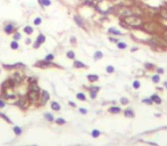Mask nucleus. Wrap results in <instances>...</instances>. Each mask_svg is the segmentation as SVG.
<instances>
[{
  "instance_id": "obj_25",
  "label": "nucleus",
  "mask_w": 167,
  "mask_h": 146,
  "mask_svg": "<svg viewBox=\"0 0 167 146\" xmlns=\"http://www.w3.org/2000/svg\"><path fill=\"white\" fill-rule=\"evenodd\" d=\"M51 109H52L53 111H59L60 110V105L57 102H52V103H51Z\"/></svg>"
},
{
  "instance_id": "obj_46",
  "label": "nucleus",
  "mask_w": 167,
  "mask_h": 146,
  "mask_svg": "<svg viewBox=\"0 0 167 146\" xmlns=\"http://www.w3.org/2000/svg\"><path fill=\"white\" fill-rule=\"evenodd\" d=\"M31 42H32V40H31L30 38H26V39H25V43H26V45H30Z\"/></svg>"
},
{
  "instance_id": "obj_7",
  "label": "nucleus",
  "mask_w": 167,
  "mask_h": 146,
  "mask_svg": "<svg viewBox=\"0 0 167 146\" xmlns=\"http://www.w3.org/2000/svg\"><path fill=\"white\" fill-rule=\"evenodd\" d=\"M73 20H74L75 24H76L78 27H81V29H85V27H87V23H85L84 18L81 15H74Z\"/></svg>"
},
{
  "instance_id": "obj_4",
  "label": "nucleus",
  "mask_w": 167,
  "mask_h": 146,
  "mask_svg": "<svg viewBox=\"0 0 167 146\" xmlns=\"http://www.w3.org/2000/svg\"><path fill=\"white\" fill-rule=\"evenodd\" d=\"M132 8L131 6H127V5H121L119 3V7L117 9V13H116V15H117L119 18H125V17H127L130 15H132Z\"/></svg>"
},
{
  "instance_id": "obj_29",
  "label": "nucleus",
  "mask_w": 167,
  "mask_h": 146,
  "mask_svg": "<svg viewBox=\"0 0 167 146\" xmlns=\"http://www.w3.org/2000/svg\"><path fill=\"white\" fill-rule=\"evenodd\" d=\"M151 80H152V82H155V83H158V82L160 81V75H159V74H155V75H152Z\"/></svg>"
},
{
  "instance_id": "obj_12",
  "label": "nucleus",
  "mask_w": 167,
  "mask_h": 146,
  "mask_svg": "<svg viewBox=\"0 0 167 146\" xmlns=\"http://www.w3.org/2000/svg\"><path fill=\"white\" fill-rule=\"evenodd\" d=\"M29 103H30V99L29 98H20L19 102H17V105H18L20 109H26L27 106H29Z\"/></svg>"
},
{
  "instance_id": "obj_44",
  "label": "nucleus",
  "mask_w": 167,
  "mask_h": 146,
  "mask_svg": "<svg viewBox=\"0 0 167 146\" xmlns=\"http://www.w3.org/2000/svg\"><path fill=\"white\" fill-rule=\"evenodd\" d=\"M121 103H122V104H127V103H128V100H127V98L123 97V98L121 99Z\"/></svg>"
},
{
  "instance_id": "obj_1",
  "label": "nucleus",
  "mask_w": 167,
  "mask_h": 146,
  "mask_svg": "<svg viewBox=\"0 0 167 146\" xmlns=\"http://www.w3.org/2000/svg\"><path fill=\"white\" fill-rule=\"evenodd\" d=\"M164 29V25L159 21H155V20H149V21H144L143 25L141 27V30L143 32L151 34V36H156V34H160L161 30Z\"/></svg>"
},
{
  "instance_id": "obj_27",
  "label": "nucleus",
  "mask_w": 167,
  "mask_h": 146,
  "mask_svg": "<svg viewBox=\"0 0 167 146\" xmlns=\"http://www.w3.org/2000/svg\"><path fill=\"white\" fill-rule=\"evenodd\" d=\"M41 23H42V17H41V16L35 17V18H34V21H33V24H34V25H40Z\"/></svg>"
},
{
  "instance_id": "obj_22",
  "label": "nucleus",
  "mask_w": 167,
  "mask_h": 146,
  "mask_svg": "<svg viewBox=\"0 0 167 146\" xmlns=\"http://www.w3.org/2000/svg\"><path fill=\"white\" fill-rule=\"evenodd\" d=\"M10 48H12L13 50H17L19 48V45H18V42H17L16 40H13L12 42H10Z\"/></svg>"
},
{
  "instance_id": "obj_10",
  "label": "nucleus",
  "mask_w": 167,
  "mask_h": 146,
  "mask_svg": "<svg viewBox=\"0 0 167 146\" xmlns=\"http://www.w3.org/2000/svg\"><path fill=\"white\" fill-rule=\"evenodd\" d=\"M44 42H46V36H44V34H42V33H40L39 36H37V38H36L35 42L33 43V48L37 49V48H39L41 45L44 43Z\"/></svg>"
},
{
  "instance_id": "obj_21",
  "label": "nucleus",
  "mask_w": 167,
  "mask_h": 146,
  "mask_svg": "<svg viewBox=\"0 0 167 146\" xmlns=\"http://www.w3.org/2000/svg\"><path fill=\"white\" fill-rule=\"evenodd\" d=\"M159 36L161 37L163 39H164V40H165L166 42H167V27H165V26H164V29L161 30V32H160V34H159Z\"/></svg>"
},
{
  "instance_id": "obj_6",
  "label": "nucleus",
  "mask_w": 167,
  "mask_h": 146,
  "mask_svg": "<svg viewBox=\"0 0 167 146\" xmlns=\"http://www.w3.org/2000/svg\"><path fill=\"white\" fill-rule=\"evenodd\" d=\"M16 31V25L14 22H7L3 26V32L6 34H13Z\"/></svg>"
},
{
  "instance_id": "obj_35",
  "label": "nucleus",
  "mask_w": 167,
  "mask_h": 146,
  "mask_svg": "<svg viewBox=\"0 0 167 146\" xmlns=\"http://www.w3.org/2000/svg\"><path fill=\"white\" fill-rule=\"evenodd\" d=\"M140 86H141V83H140V81H138V80H135V81L133 82V88L134 89H139Z\"/></svg>"
},
{
  "instance_id": "obj_8",
  "label": "nucleus",
  "mask_w": 167,
  "mask_h": 146,
  "mask_svg": "<svg viewBox=\"0 0 167 146\" xmlns=\"http://www.w3.org/2000/svg\"><path fill=\"white\" fill-rule=\"evenodd\" d=\"M10 79L13 80L15 85H19V83H22L23 79H24V76H23L22 73H19V72H15V73H13V74H12V76H10Z\"/></svg>"
},
{
  "instance_id": "obj_40",
  "label": "nucleus",
  "mask_w": 167,
  "mask_h": 146,
  "mask_svg": "<svg viewBox=\"0 0 167 146\" xmlns=\"http://www.w3.org/2000/svg\"><path fill=\"white\" fill-rule=\"evenodd\" d=\"M142 102L144 103V104H152V100H151V98H144V99H142Z\"/></svg>"
},
{
  "instance_id": "obj_53",
  "label": "nucleus",
  "mask_w": 167,
  "mask_h": 146,
  "mask_svg": "<svg viewBox=\"0 0 167 146\" xmlns=\"http://www.w3.org/2000/svg\"><path fill=\"white\" fill-rule=\"evenodd\" d=\"M165 5H166V6H167V2H165Z\"/></svg>"
},
{
  "instance_id": "obj_14",
  "label": "nucleus",
  "mask_w": 167,
  "mask_h": 146,
  "mask_svg": "<svg viewBox=\"0 0 167 146\" xmlns=\"http://www.w3.org/2000/svg\"><path fill=\"white\" fill-rule=\"evenodd\" d=\"M108 33L111 34V36H123L122 31L117 30L116 27H109V29H108Z\"/></svg>"
},
{
  "instance_id": "obj_5",
  "label": "nucleus",
  "mask_w": 167,
  "mask_h": 146,
  "mask_svg": "<svg viewBox=\"0 0 167 146\" xmlns=\"http://www.w3.org/2000/svg\"><path fill=\"white\" fill-rule=\"evenodd\" d=\"M157 17L163 21H167V6L163 5L158 8V13H157Z\"/></svg>"
},
{
  "instance_id": "obj_45",
  "label": "nucleus",
  "mask_w": 167,
  "mask_h": 146,
  "mask_svg": "<svg viewBox=\"0 0 167 146\" xmlns=\"http://www.w3.org/2000/svg\"><path fill=\"white\" fill-rule=\"evenodd\" d=\"M157 73H158V74H163V73H164V70H163L161 67H158V69H157Z\"/></svg>"
},
{
  "instance_id": "obj_24",
  "label": "nucleus",
  "mask_w": 167,
  "mask_h": 146,
  "mask_svg": "<svg viewBox=\"0 0 167 146\" xmlns=\"http://www.w3.org/2000/svg\"><path fill=\"white\" fill-rule=\"evenodd\" d=\"M109 112L117 114V113H121V109H119V107H117V106H111L110 109H109Z\"/></svg>"
},
{
  "instance_id": "obj_18",
  "label": "nucleus",
  "mask_w": 167,
  "mask_h": 146,
  "mask_svg": "<svg viewBox=\"0 0 167 146\" xmlns=\"http://www.w3.org/2000/svg\"><path fill=\"white\" fill-rule=\"evenodd\" d=\"M102 57H104V54H102V51H100V50H97V51H95V53L93 54V60H94V61L101 60Z\"/></svg>"
},
{
  "instance_id": "obj_43",
  "label": "nucleus",
  "mask_w": 167,
  "mask_h": 146,
  "mask_svg": "<svg viewBox=\"0 0 167 146\" xmlns=\"http://www.w3.org/2000/svg\"><path fill=\"white\" fill-rule=\"evenodd\" d=\"M90 95H91L92 98H95V97H97V91H93V90H91Z\"/></svg>"
},
{
  "instance_id": "obj_17",
  "label": "nucleus",
  "mask_w": 167,
  "mask_h": 146,
  "mask_svg": "<svg viewBox=\"0 0 167 146\" xmlns=\"http://www.w3.org/2000/svg\"><path fill=\"white\" fill-rule=\"evenodd\" d=\"M23 31H24V33H26V34H29V36H31V34L33 33L34 29H33V27L31 26V25H26V26H24Z\"/></svg>"
},
{
  "instance_id": "obj_50",
  "label": "nucleus",
  "mask_w": 167,
  "mask_h": 146,
  "mask_svg": "<svg viewBox=\"0 0 167 146\" xmlns=\"http://www.w3.org/2000/svg\"><path fill=\"white\" fill-rule=\"evenodd\" d=\"M164 87H165V88L167 89V81H166V82H164Z\"/></svg>"
},
{
  "instance_id": "obj_33",
  "label": "nucleus",
  "mask_w": 167,
  "mask_h": 146,
  "mask_svg": "<svg viewBox=\"0 0 167 146\" xmlns=\"http://www.w3.org/2000/svg\"><path fill=\"white\" fill-rule=\"evenodd\" d=\"M13 130H14V133H15V134L17 135V136L22 134V129H20L19 127H14V128H13Z\"/></svg>"
},
{
  "instance_id": "obj_30",
  "label": "nucleus",
  "mask_w": 167,
  "mask_h": 146,
  "mask_svg": "<svg viewBox=\"0 0 167 146\" xmlns=\"http://www.w3.org/2000/svg\"><path fill=\"white\" fill-rule=\"evenodd\" d=\"M114 71H115V69H114V66H111V65H108V66L106 67V72L109 73V74L114 73Z\"/></svg>"
},
{
  "instance_id": "obj_26",
  "label": "nucleus",
  "mask_w": 167,
  "mask_h": 146,
  "mask_svg": "<svg viewBox=\"0 0 167 146\" xmlns=\"http://www.w3.org/2000/svg\"><path fill=\"white\" fill-rule=\"evenodd\" d=\"M117 47L119 48V49H125V48L127 47V43L124 42V41H118V42H117Z\"/></svg>"
},
{
  "instance_id": "obj_52",
  "label": "nucleus",
  "mask_w": 167,
  "mask_h": 146,
  "mask_svg": "<svg viewBox=\"0 0 167 146\" xmlns=\"http://www.w3.org/2000/svg\"><path fill=\"white\" fill-rule=\"evenodd\" d=\"M140 1H148V0H140Z\"/></svg>"
},
{
  "instance_id": "obj_36",
  "label": "nucleus",
  "mask_w": 167,
  "mask_h": 146,
  "mask_svg": "<svg viewBox=\"0 0 167 146\" xmlns=\"http://www.w3.org/2000/svg\"><path fill=\"white\" fill-rule=\"evenodd\" d=\"M92 136H93L94 138L99 137V136H100V131H99V130H97V129H94L93 131H92Z\"/></svg>"
},
{
  "instance_id": "obj_28",
  "label": "nucleus",
  "mask_w": 167,
  "mask_h": 146,
  "mask_svg": "<svg viewBox=\"0 0 167 146\" xmlns=\"http://www.w3.org/2000/svg\"><path fill=\"white\" fill-rule=\"evenodd\" d=\"M66 56L69 58V60H74V58H75V53L73 50H68L66 53Z\"/></svg>"
},
{
  "instance_id": "obj_49",
  "label": "nucleus",
  "mask_w": 167,
  "mask_h": 146,
  "mask_svg": "<svg viewBox=\"0 0 167 146\" xmlns=\"http://www.w3.org/2000/svg\"><path fill=\"white\" fill-rule=\"evenodd\" d=\"M138 49H139V48H138V47H133V48H132V49H131V50H132V51H136V50H138Z\"/></svg>"
},
{
  "instance_id": "obj_11",
  "label": "nucleus",
  "mask_w": 167,
  "mask_h": 146,
  "mask_svg": "<svg viewBox=\"0 0 167 146\" xmlns=\"http://www.w3.org/2000/svg\"><path fill=\"white\" fill-rule=\"evenodd\" d=\"M35 66L37 67H42V69H46V67H50V66H55V64L52 63V62H49V61H39L35 63Z\"/></svg>"
},
{
  "instance_id": "obj_2",
  "label": "nucleus",
  "mask_w": 167,
  "mask_h": 146,
  "mask_svg": "<svg viewBox=\"0 0 167 146\" xmlns=\"http://www.w3.org/2000/svg\"><path fill=\"white\" fill-rule=\"evenodd\" d=\"M144 18H146V17H143V16H139V15H134V14H132V15L125 17V18H121V20L126 24L127 29L141 30L143 23H144Z\"/></svg>"
},
{
  "instance_id": "obj_31",
  "label": "nucleus",
  "mask_w": 167,
  "mask_h": 146,
  "mask_svg": "<svg viewBox=\"0 0 167 146\" xmlns=\"http://www.w3.org/2000/svg\"><path fill=\"white\" fill-rule=\"evenodd\" d=\"M144 67L147 69V70H153V69H155V65H153L152 63H146Z\"/></svg>"
},
{
  "instance_id": "obj_48",
  "label": "nucleus",
  "mask_w": 167,
  "mask_h": 146,
  "mask_svg": "<svg viewBox=\"0 0 167 146\" xmlns=\"http://www.w3.org/2000/svg\"><path fill=\"white\" fill-rule=\"evenodd\" d=\"M3 106H5V102L0 99V107H3Z\"/></svg>"
},
{
  "instance_id": "obj_39",
  "label": "nucleus",
  "mask_w": 167,
  "mask_h": 146,
  "mask_svg": "<svg viewBox=\"0 0 167 146\" xmlns=\"http://www.w3.org/2000/svg\"><path fill=\"white\" fill-rule=\"evenodd\" d=\"M108 39H109V41H111V42H115V43H117L118 41H119L117 38H115V37H109Z\"/></svg>"
},
{
  "instance_id": "obj_9",
  "label": "nucleus",
  "mask_w": 167,
  "mask_h": 146,
  "mask_svg": "<svg viewBox=\"0 0 167 146\" xmlns=\"http://www.w3.org/2000/svg\"><path fill=\"white\" fill-rule=\"evenodd\" d=\"M40 93H41V91H36V90H29V94H27V98H29L31 102H36V100H39Z\"/></svg>"
},
{
  "instance_id": "obj_38",
  "label": "nucleus",
  "mask_w": 167,
  "mask_h": 146,
  "mask_svg": "<svg viewBox=\"0 0 167 146\" xmlns=\"http://www.w3.org/2000/svg\"><path fill=\"white\" fill-rule=\"evenodd\" d=\"M44 118H46L47 120H49V121H52L53 120V116L51 115L50 113H46V114H44Z\"/></svg>"
},
{
  "instance_id": "obj_47",
  "label": "nucleus",
  "mask_w": 167,
  "mask_h": 146,
  "mask_svg": "<svg viewBox=\"0 0 167 146\" xmlns=\"http://www.w3.org/2000/svg\"><path fill=\"white\" fill-rule=\"evenodd\" d=\"M80 112H81L82 114H87V112H88V111L85 110V109H80Z\"/></svg>"
},
{
  "instance_id": "obj_13",
  "label": "nucleus",
  "mask_w": 167,
  "mask_h": 146,
  "mask_svg": "<svg viewBox=\"0 0 167 146\" xmlns=\"http://www.w3.org/2000/svg\"><path fill=\"white\" fill-rule=\"evenodd\" d=\"M49 98H50L49 93H48L47 90H42V91H41V102H42V103H46V102H48V100H49Z\"/></svg>"
},
{
  "instance_id": "obj_16",
  "label": "nucleus",
  "mask_w": 167,
  "mask_h": 146,
  "mask_svg": "<svg viewBox=\"0 0 167 146\" xmlns=\"http://www.w3.org/2000/svg\"><path fill=\"white\" fill-rule=\"evenodd\" d=\"M73 66L76 67V69H85V67H87V65H85L84 63H82L81 61H74Z\"/></svg>"
},
{
  "instance_id": "obj_34",
  "label": "nucleus",
  "mask_w": 167,
  "mask_h": 146,
  "mask_svg": "<svg viewBox=\"0 0 167 146\" xmlns=\"http://www.w3.org/2000/svg\"><path fill=\"white\" fill-rule=\"evenodd\" d=\"M76 97H77V99H80V100H85V98H87L83 93H78L76 95Z\"/></svg>"
},
{
  "instance_id": "obj_3",
  "label": "nucleus",
  "mask_w": 167,
  "mask_h": 146,
  "mask_svg": "<svg viewBox=\"0 0 167 146\" xmlns=\"http://www.w3.org/2000/svg\"><path fill=\"white\" fill-rule=\"evenodd\" d=\"M146 42L148 43L150 47H152L153 49H159V48H161L163 50L167 49V42L159 36V34H156V36L148 38Z\"/></svg>"
},
{
  "instance_id": "obj_32",
  "label": "nucleus",
  "mask_w": 167,
  "mask_h": 146,
  "mask_svg": "<svg viewBox=\"0 0 167 146\" xmlns=\"http://www.w3.org/2000/svg\"><path fill=\"white\" fill-rule=\"evenodd\" d=\"M53 58H55V55H53V54H48L44 60H46V61H49V62H52Z\"/></svg>"
},
{
  "instance_id": "obj_41",
  "label": "nucleus",
  "mask_w": 167,
  "mask_h": 146,
  "mask_svg": "<svg viewBox=\"0 0 167 146\" xmlns=\"http://www.w3.org/2000/svg\"><path fill=\"white\" fill-rule=\"evenodd\" d=\"M69 41H71V43L73 45V46H74V45H76V38H75L74 36H72V37H71Z\"/></svg>"
},
{
  "instance_id": "obj_37",
  "label": "nucleus",
  "mask_w": 167,
  "mask_h": 146,
  "mask_svg": "<svg viewBox=\"0 0 167 146\" xmlns=\"http://www.w3.org/2000/svg\"><path fill=\"white\" fill-rule=\"evenodd\" d=\"M125 115H126V116H131V118H133V116H134V113H133L131 110H126V111H125Z\"/></svg>"
},
{
  "instance_id": "obj_15",
  "label": "nucleus",
  "mask_w": 167,
  "mask_h": 146,
  "mask_svg": "<svg viewBox=\"0 0 167 146\" xmlns=\"http://www.w3.org/2000/svg\"><path fill=\"white\" fill-rule=\"evenodd\" d=\"M37 2H39V5L42 7V8L51 6V0H37Z\"/></svg>"
},
{
  "instance_id": "obj_20",
  "label": "nucleus",
  "mask_w": 167,
  "mask_h": 146,
  "mask_svg": "<svg viewBox=\"0 0 167 146\" xmlns=\"http://www.w3.org/2000/svg\"><path fill=\"white\" fill-rule=\"evenodd\" d=\"M88 80L90 82H94V81H98V80H99V76L97 74H89L88 75Z\"/></svg>"
},
{
  "instance_id": "obj_51",
  "label": "nucleus",
  "mask_w": 167,
  "mask_h": 146,
  "mask_svg": "<svg viewBox=\"0 0 167 146\" xmlns=\"http://www.w3.org/2000/svg\"><path fill=\"white\" fill-rule=\"evenodd\" d=\"M110 1H119V0H110Z\"/></svg>"
},
{
  "instance_id": "obj_23",
  "label": "nucleus",
  "mask_w": 167,
  "mask_h": 146,
  "mask_svg": "<svg viewBox=\"0 0 167 146\" xmlns=\"http://www.w3.org/2000/svg\"><path fill=\"white\" fill-rule=\"evenodd\" d=\"M151 100H152V103H157V104H160L161 103V99H160V97L159 96H157V95H152L151 97Z\"/></svg>"
},
{
  "instance_id": "obj_19",
  "label": "nucleus",
  "mask_w": 167,
  "mask_h": 146,
  "mask_svg": "<svg viewBox=\"0 0 167 146\" xmlns=\"http://www.w3.org/2000/svg\"><path fill=\"white\" fill-rule=\"evenodd\" d=\"M13 39L16 40V41H18L19 39H22V33H20L19 31H15V32L13 33Z\"/></svg>"
},
{
  "instance_id": "obj_42",
  "label": "nucleus",
  "mask_w": 167,
  "mask_h": 146,
  "mask_svg": "<svg viewBox=\"0 0 167 146\" xmlns=\"http://www.w3.org/2000/svg\"><path fill=\"white\" fill-rule=\"evenodd\" d=\"M56 122H57L58 124H64V123H65V120H64V119H61V118H59V119H57V120H56Z\"/></svg>"
}]
</instances>
